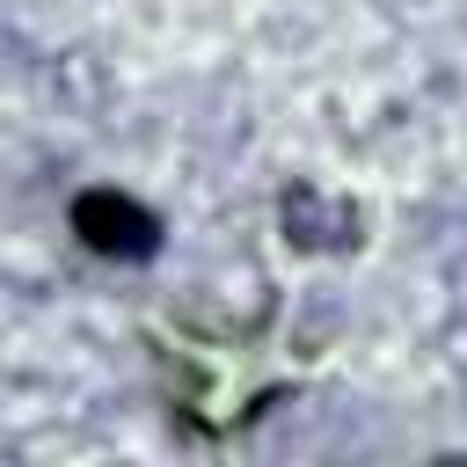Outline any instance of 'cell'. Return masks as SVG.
<instances>
[{
	"instance_id": "6da1fadb",
	"label": "cell",
	"mask_w": 467,
	"mask_h": 467,
	"mask_svg": "<svg viewBox=\"0 0 467 467\" xmlns=\"http://www.w3.org/2000/svg\"><path fill=\"white\" fill-rule=\"evenodd\" d=\"M73 226L95 241V248H124V255H146L153 248V226L131 212V204H109V197H80V212H73Z\"/></svg>"
}]
</instances>
